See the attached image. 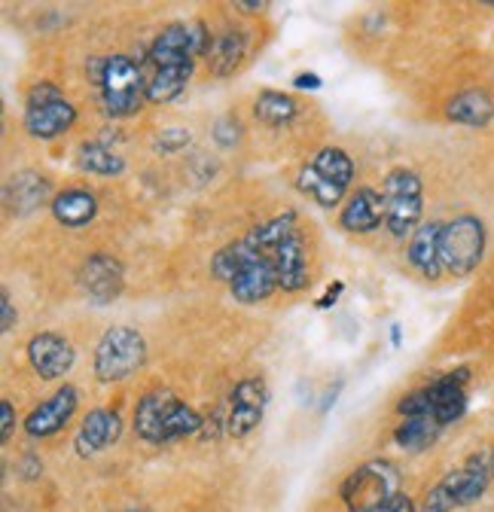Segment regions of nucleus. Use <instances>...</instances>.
Listing matches in <instances>:
<instances>
[{
  "label": "nucleus",
  "instance_id": "nucleus-35",
  "mask_svg": "<svg viewBox=\"0 0 494 512\" xmlns=\"http://www.w3.org/2000/svg\"><path fill=\"white\" fill-rule=\"evenodd\" d=\"M238 10H251V13H257V10H266V4H257V0H254V4H235Z\"/></svg>",
  "mask_w": 494,
  "mask_h": 512
},
{
  "label": "nucleus",
  "instance_id": "nucleus-21",
  "mask_svg": "<svg viewBox=\"0 0 494 512\" xmlns=\"http://www.w3.org/2000/svg\"><path fill=\"white\" fill-rule=\"evenodd\" d=\"M49 196V180L37 171H19L4 186V202L13 214L25 217L34 208H40Z\"/></svg>",
  "mask_w": 494,
  "mask_h": 512
},
{
  "label": "nucleus",
  "instance_id": "nucleus-34",
  "mask_svg": "<svg viewBox=\"0 0 494 512\" xmlns=\"http://www.w3.org/2000/svg\"><path fill=\"white\" fill-rule=\"evenodd\" d=\"M342 290H345V284H342V281H339V284H333V287H330V290H327V293H324V296H321L315 305H318V308H333Z\"/></svg>",
  "mask_w": 494,
  "mask_h": 512
},
{
  "label": "nucleus",
  "instance_id": "nucleus-3",
  "mask_svg": "<svg viewBox=\"0 0 494 512\" xmlns=\"http://www.w3.org/2000/svg\"><path fill=\"white\" fill-rule=\"evenodd\" d=\"M467 381H470V369L458 366L424 384V388L406 394L397 409L403 418H434L437 424L449 427L467 412Z\"/></svg>",
  "mask_w": 494,
  "mask_h": 512
},
{
  "label": "nucleus",
  "instance_id": "nucleus-16",
  "mask_svg": "<svg viewBox=\"0 0 494 512\" xmlns=\"http://www.w3.org/2000/svg\"><path fill=\"white\" fill-rule=\"evenodd\" d=\"M443 226L446 223H424L415 229V235L406 244V263L424 281H440V275L446 272V266H443Z\"/></svg>",
  "mask_w": 494,
  "mask_h": 512
},
{
  "label": "nucleus",
  "instance_id": "nucleus-7",
  "mask_svg": "<svg viewBox=\"0 0 494 512\" xmlns=\"http://www.w3.org/2000/svg\"><path fill=\"white\" fill-rule=\"evenodd\" d=\"M397 491H400V473L391 461H369L351 470L339 488L351 512H382Z\"/></svg>",
  "mask_w": 494,
  "mask_h": 512
},
{
  "label": "nucleus",
  "instance_id": "nucleus-23",
  "mask_svg": "<svg viewBox=\"0 0 494 512\" xmlns=\"http://www.w3.org/2000/svg\"><path fill=\"white\" fill-rule=\"evenodd\" d=\"M446 116L458 125L482 128L494 119V98L485 89H464L446 104Z\"/></svg>",
  "mask_w": 494,
  "mask_h": 512
},
{
  "label": "nucleus",
  "instance_id": "nucleus-18",
  "mask_svg": "<svg viewBox=\"0 0 494 512\" xmlns=\"http://www.w3.org/2000/svg\"><path fill=\"white\" fill-rule=\"evenodd\" d=\"M272 263L278 275V290L284 293H299L308 287V253L302 232L293 229L275 250H272Z\"/></svg>",
  "mask_w": 494,
  "mask_h": 512
},
{
  "label": "nucleus",
  "instance_id": "nucleus-10",
  "mask_svg": "<svg viewBox=\"0 0 494 512\" xmlns=\"http://www.w3.org/2000/svg\"><path fill=\"white\" fill-rule=\"evenodd\" d=\"M485 253V223L473 214H461L443 226V266L455 278L476 272Z\"/></svg>",
  "mask_w": 494,
  "mask_h": 512
},
{
  "label": "nucleus",
  "instance_id": "nucleus-4",
  "mask_svg": "<svg viewBox=\"0 0 494 512\" xmlns=\"http://www.w3.org/2000/svg\"><path fill=\"white\" fill-rule=\"evenodd\" d=\"M351 180H354V162L339 147L318 150L312 159H308V165L299 171V189L315 205H321L327 211L336 208L348 196Z\"/></svg>",
  "mask_w": 494,
  "mask_h": 512
},
{
  "label": "nucleus",
  "instance_id": "nucleus-9",
  "mask_svg": "<svg viewBox=\"0 0 494 512\" xmlns=\"http://www.w3.org/2000/svg\"><path fill=\"white\" fill-rule=\"evenodd\" d=\"M147 360V342L132 327H110L95 348V375L98 381H126Z\"/></svg>",
  "mask_w": 494,
  "mask_h": 512
},
{
  "label": "nucleus",
  "instance_id": "nucleus-15",
  "mask_svg": "<svg viewBox=\"0 0 494 512\" xmlns=\"http://www.w3.org/2000/svg\"><path fill=\"white\" fill-rule=\"evenodd\" d=\"M80 406V394L74 384H65V388H58L49 400H43L28 418H25V433L34 436V439H46V436H55L61 427H65L74 412Z\"/></svg>",
  "mask_w": 494,
  "mask_h": 512
},
{
  "label": "nucleus",
  "instance_id": "nucleus-37",
  "mask_svg": "<svg viewBox=\"0 0 494 512\" xmlns=\"http://www.w3.org/2000/svg\"><path fill=\"white\" fill-rule=\"evenodd\" d=\"M491 479H494V455H491Z\"/></svg>",
  "mask_w": 494,
  "mask_h": 512
},
{
  "label": "nucleus",
  "instance_id": "nucleus-29",
  "mask_svg": "<svg viewBox=\"0 0 494 512\" xmlns=\"http://www.w3.org/2000/svg\"><path fill=\"white\" fill-rule=\"evenodd\" d=\"M190 141H193V132H190V128H165V132H159V138H156V150H162V153H177V150H183V147H190Z\"/></svg>",
  "mask_w": 494,
  "mask_h": 512
},
{
  "label": "nucleus",
  "instance_id": "nucleus-33",
  "mask_svg": "<svg viewBox=\"0 0 494 512\" xmlns=\"http://www.w3.org/2000/svg\"><path fill=\"white\" fill-rule=\"evenodd\" d=\"M293 86H296V89H308V92H315V89H321V86H324V80H321L318 74H299V77L293 80Z\"/></svg>",
  "mask_w": 494,
  "mask_h": 512
},
{
  "label": "nucleus",
  "instance_id": "nucleus-19",
  "mask_svg": "<svg viewBox=\"0 0 494 512\" xmlns=\"http://www.w3.org/2000/svg\"><path fill=\"white\" fill-rule=\"evenodd\" d=\"M247 49H251V34L244 28H223L217 34H211V46L205 52L208 61V71L214 77H229L241 68V61L247 58Z\"/></svg>",
  "mask_w": 494,
  "mask_h": 512
},
{
  "label": "nucleus",
  "instance_id": "nucleus-8",
  "mask_svg": "<svg viewBox=\"0 0 494 512\" xmlns=\"http://www.w3.org/2000/svg\"><path fill=\"white\" fill-rule=\"evenodd\" d=\"M77 122V107L55 83H37L25 101V132L37 141H55Z\"/></svg>",
  "mask_w": 494,
  "mask_h": 512
},
{
  "label": "nucleus",
  "instance_id": "nucleus-11",
  "mask_svg": "<svg viewBox=\"0 0 494 512\" xmlns=\"http://www.w3.org/2000/svg\"><path fill=\"white\" fill-rule=\"evenodd\" d=\"M266 403H269L266 381L260 375L241 378L232 388L229 403H226V433L235 439L251 436L266 415Z\"/></svg>",
  "mask_w": 494,
  "mask_h": 512
},
{
  "label": "nucleus",
  "instance_id": "nucleus-12",
  "mask_svg": "<svg viewBox=\"0 0 494 512\" xmlns=\"http://www.w3.org/2000/svg\"><path fill=\"white\" fill-rule=\"evenodd\" d=\"M77 281L92 302L107 305L126 287V269L113 253H89L77 272Z\"/></svg>",
  "mask_w": 494,
  "mask_h": 512
},
{
  "label": "nucleus",
  "instance_id": "nucleus-28",
  "mask_svg": "<svg viewBox=\"0 0 494 512\" xmlns=\"http://www.w3.org/2000/svg\"><path fill=\"white\" fill-rule=\"evenodd\" d=\"M211 135H214V144H217V147H223V150H232V147L241 141L244 128H241V122H238L232 113H226V116H220V119L214 122Z\"/></svg>",
  "mask_w": 494,
  "mask_h": 512
},
{
  "label": "nucleus",
  "instance_id": "nucleus-6",
  "mask_svg": "<svg viewBox=\"0 0 494 512\" xmlns=\"http://www.w3.org/2000/svg\"><path fill=\"white\" fill-rule=\"evenodd\" d=\"M385 196V226L394 238H412L424 214V186L412 168L388 171L382 183Z\"/></svg>",
  "mask_w": 494,
  "mask_h": 512
},
{
  "label": "nucleus",
  "instance_id": "nucleus-26",
  "mask_svg": "<svg viewBox=\"0 0 494 512\" xmlns=\"http://www.w3.org/2000/svg\"><path fill=\"white\" fill-rule=\"evenodd\" d=\"M443 430L446 427L437 424L434 418H403L400 427L394 430V442L406 448V452H424V448H430L440 439Z\"/></svg>",
  "mask_w": 494,
  "mask_h": 512
},
{
  "label": "nucleus",
  "instance_id": "nucleus-38",
  "mask_svg": "<svg viewBox=\"0 0 494 512\" xmlns=\"http://www.w3.org/2000/svg\"><path fill=\"white\" fill-rule=\"evenodd\" d=\"M135 512H141V509H135Z\"/></svg>",
  "mask_w": 494,
  "mask_h": 512
},
{
  "label": "nucleus",
  "instance_id": "nucleus-32",
  "mask_svg": "<svg viewBox=\"0 0 494 512\" xmlns=\"http://www.w3.org/2000/svg\"><path fill=\"white\" fill-rule=\"evenodd\" d=\"M382 512H415V500H412L409 494L397 491V494L385 503V509H382Z\"/></svg>",
  "mask_w": 494,
  "mask_h": 512
},
{
  "label": "nucleus",
  "instance_id": "nucleus-14",
  "mask_svg": "<svg viewBox=\"0 0 494 512\" xmlns=\"http://www.w3.org/2000/svg\"><path fill=\"white\" fill-rule=\"evenodd\" d=\"M28 363L40 378H65L77 363V351L65 336L37 333L28 339Z\"/></svg>",
  "mask_w": 494,
  "mask_h": 512
},
{
  "label": "nucleus",
  "instance_id": "nucleus-1",
  "mask_svg": "<svg viewBox=\"0 0 494 512\" xmlns=\"http://www.w3.org/2000/svg\"><path fill=\"white\" fill-rule=\"evenodd\" d=\"M89 77L98 89V104L104 116L110 119H126L141 110L147 101V80L141 61L129 55H107L89 61Z\"/></svg>",
  "mask_w": 494,
  "mask_h": 512
},
{
  "label": "nucleus",
  "instance_id": "nucleus-5",
  "mask_svg": "<svg viewBox=\"0 0 494 512\" xmlns=\"http://www.w3.org/2000/svg\"><path fill=\"white\" fill-rule=\"evenodd\" d=\"M491 482V461L485 455H470L458 470L446 473L424 494L421 512H455L458 506H473Z\"/></svg>",
  "mask_w": 494,
  "mask_h": 512
},
{
  "label": "nucleus",
  "instance_id": "nucleus-17",
  "mask_svg": "<svg viewBox=\"0 0 494 512\" xmlns=\"http://www.w3.org/2000/svg\"><path fill=\"white\" fill-rule=\"evenodd\" d=\"M382 223H385V196L373 186H360L357 192H351L339 214V226L351 235H369Z\"/></svg>",
  "mask_w": 494,
  "mask_h": 512
},
{
  "label": "nucleus",
  "instance_id": "nucleus-2",
  "mask_svg": "<svg viewBox=\"0 0 494 512\" xmlns=\"http://www.w3.org/2000/svg\"><path fill=\"white\" fill-rule=\"evenodd\" d=\"M202 430V415L174 397L168 388L147 391L135 409V433L153 445H165Z\"/></svg>",
  "mask_w": 494,
  "mask_h": 512
},
{
  "label": "nucleus",
  "instance_id": "nucleus-24",
  "mask_svg": "<svg viewBox=\"0 0 494 512\" xmlns=\"http://www.w3.org/2000/svg\"><path fill=\"white\" fill-rule=\"evenodd\" d=\"M144 68V64H141ZM147 80V101L150 104H168L174 101L183 89H187L193 68H144Z\"/></svg>",
  "mask_w": 494,
  "mask_h": 512
},
{
  "label": "nucleus",
  "instance_id": "nucleus-22",
  "mask_svg": "<svg viewBox=\"0 0 494 512\" xmlns=\"http://www.w3.org/2000/svg\"><path fill=\"white\" fill-rule=\"evenodd\" d=\"M52 217L61 223V226H68V229H80L86 223L95 220L98 214V199L92 196L89 189H65V192H58V196L52 199Z\"/></svg>",
  "mask_w": 494,
  "mask_h": 512
},
{
  "label": "nucleus",
  "instance_id": "nucleus-31",
  "mask_svg": "<svg viewBox=\"0 0 494 512\" xmlns=\"http://www.w3.org/2000/svg\"><path fill=\"white\" fill-rule=\"evenodd\" d=\"M0 308H4V333H10L13 327H16V308H13V296H10V290H4L0 293Z\"/></svg>",
  "mask_w": 494,
  "mask_h": 512
},
{
  "label": "nucleus",
  "instance_id": "nucleus-20",
  "mask_svg": "<svg viewBox=\"0 0 494 512\" xmlns=\"http://www.w3.org/2000/svg\"><path fill=\"white\" fill-rule=\"evenodd\" d=\"M122 433V418L116 409H95L83 418L77 436H74V448L80 458L98 455L107 445H113Z\"/></svg>",
  "mask_w": 494,
  "mask_h": 512
},
{
  "label": "nucleus",
  "instance_id": "nucleus-13",
  "mask_svg": "<svg viewBox=\"0 0 494 512\" xmlns=\"http://www.w3.org/2000/svg\"><path fill=\"white\" fill-rule=\"evenodd\" d=\"M247 244H251V241H247ZM229 290L244 305H254V302L269 299L278 290V275H275L272 256H266L263 250H257L251 244V256H247V263L241 266V272L232 278Z\"/></svg>",
  "mask_w": 494,
  "mask_h": 512
},
{
  "label": "nucleus",
  "instance_id": "nucleus-27",
  "mask_svg": "<svg viewBox=\"0 0 494 512\" xmlns=\"http://www.w3.org/2000/svg\"><path fill=\"white\" fill-rule=\"evenodd\" d=\"M80 168L98 177H119L126 171V159H122L116 150H110L104 141H89L80 147Z\"/></svg>",
  "mask_w": 494,
  "mask_h": 512
},
{
  "label": "nucleus",
  "instance_id": "nucleus-36",
  "mask_svg": "<svg viewBox=\"0 0 494 512\" xmlns=\"http://www.w3.org/2000/svg\"><path fill=\"white\" fill-rule=\"evenodd\" d=\"M391 342H394V345H400V327H397V324L391 327Z\"/></svg>",
  "mask_w": 494,
  "mask_h": 512
},
{
  "label": "nucleus",
  "instance_id": "nucleus-25",
  "mask_svg": "<svg viewBox=\"0 0 494 512\" xmlns=\"http://www.w3.org/2000/svg\"><path fill=\"white\" fill-rule=\"evenodd\" d=\"M254 116L263 122V125H272V128H281V125H290L296 116H299V104L293 95L287 92H275V89H263L254 101Z\"/></svg>",
  "mask_w": 494,
  "mask_h": 512
},
{
  "label": "nucleus",
  "instance_id": "nucleus-30",
  "mask_svg": "<svg viewBox=\"0 0 494 512\" xmlns=\"http://www.w3.org/2000/svg\"><path fill=\"white\" fill-rule=\"evenodd\" d=\"M16 430V412H13V403L10 400H0V439L10 442Z\"/></svg>",
  "mask_w": 494,
  "mask_h": 512
}]
</instances>
